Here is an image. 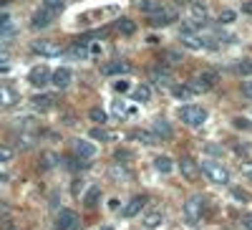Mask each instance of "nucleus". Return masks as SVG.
<instances>
[{
    "instance_id": "37998d69",
    "label": "nucleus",
    "mask_w": 252,
    "mask_h": 230,
    "mask_svg": "<svg viewBox=\"0 0 252 230\" xmlns=\"http://www.w3.org/2000/svg\"><path fill=\"white\" fill-rule=\"evenodd\" d=\"M242 225H245V230H252V213L242 215Z\"/></svg>"
},
{
    "instance_id": "de8ad7c7",
    "label": "nucleus",
    "mask_w": 252,
    "mask_h": 230,
    "mask_svg": "<svg viewBox=\"0 0 252 230\" xmlns=\"http://www.w3.org/2000/svg\"><path fill=\"white\" fill-rule=\"evenodd\" d=\"M103 230H114V228H103Z\"/></svg>"
},
{
    "instance_id": "7ed1b4c3",
    "label": "nucleus",
    "mask_w": 252,
    "mask_h": 230,
    "mask_svg": "<svg viewBox=\"0 0 252 230\" xmlns=\"http://www.w3.org/2000/svg\"><path fill=\"white\" fill-rule=\"evenodd\" d=\"M146 18H149L146 23H149L152 28H169V26H174L177 20H179V10L174 5H161L157 13L146 15Z\"/></svg>"
},
{
    "instance_id": "c756f323",
    "label": "nucleus",
    "mask_w": 252,
    "mask_h": 230,
    "mask_svg": "<svg viewBox=\"0 0 252 230\" xmlns=\"http://www.w3.org/2000/svg\"><path fill=\"white\" fill-rule=\"evenodd\" d=\"M15 101H18V94H15L10 86H3V89H0V107H13Z\"/></svg>"
},
{
    "instance_id": "9d476101",
    "label": "nucleus",
    "mask_w": 252,
    "mask_h": 230,
    "mask_svg": "<svg viewBox=\"0 0 252 230\" xmlns=\"http://www.w3.org/2000/svg\"><path fill=\"white\" fill-rule=\"evenodd\" d=\"M177 167H179V172H182V177L187 180V182H197L199 180V175H202V167L189 157V154H184L179 162H177Z\"/></svg>"
},
{
    "instance_id": "2eb2a0df",
    "label": "nucleus",
    "mask_w": 252,
    "mask_h": 230,
    "mask_svg": "<svg viewBox=\"0 0 252 230\" xmlns=\"http://www.w3.org/2000/svg\"><path fill=\"white\" fill-rule=\"evenodd\" d=\"M73 152H76V157L78 159H94L96 157V147L91 142H86V139H73Z\"/></svg>"
},
{
    "instance_id": "a878e982",
    "label": "nucleus",
    "mask_w": 252,
    "mask_h": 230,
    "mask_svg": "<svg viewBox=\"0 0 252 230\" xmlns=\"http://www.w3.org/2000/svg\"><path fill=\"white\" fill-rule=\"evenodd\" d=\"M235 74L240 78H252V61L250 58H240L235 64Z\"/></svg>"
},
{
    "instance_id": "412c9836",
    "label": "nucleus",
    "mask_w": 252,
    "mask_h": 230,
    "mask_svg": "<svg viewBox=\"0 0 252 230\" xmlns=\"http://www.w3.org/2000/svg\"><path fill=\"white\" fill-rule=\"evenodd\" d=\"M116 31H119V36L131 38V36L139 33V26H136V20H131V18H119L116 20Z\"/></svg>"
},
{
    "instance_id": "9b49d317",
    "label": "nucleus",
    "mask_w": 252,
    "mask_h": 230,
    "mask_svg": "<svg viewBox=\"0 0 252 230\" xmlns=\"http://www.w3.org/2000/svg\"><path fill=\"white\" fill-rule=\"evenodd\" d=\"M149 78L161 89H174V83H177L172 71H166V66H152L149 69Z\"/></svg>"
},
{
    "instance_id": "79ce46f5",
    "label": "nucleus",
    "mask_w": 252,
    "mask_h": 230,
    "mask_svg": "<svg viewBox=\"0 0 252 230\" xmlns=\"http://www.w3.org/2000/svg\"><path fill=\"white\" fill-rule=\"evenodd\" d=\"M245 15H252V0H242V8H240Z\"/></svg>"
},
{
    "instance_id": "a211bd4d",
    "label": "nucleus",
    "mask_w": 252,
    "mask_h": 230,
    "mask_svg": "<svg viewBox=\"0 0 252 230\" xmlns=\"http://www.w3.org/2000/svg\"><path fill=\"white\" fill-rule=\"evenodd\" d=\"M51 23H53V15H51L46 8L35 10L33 18H31V28H33V31H43V28H48Z\"/></svg>"
},
{
    "instance_id": "f257e3e1",
    "label": "nucleus",
    "mask_w": 252,
    "mask_h": 230,
    "mask_svg": "<svg viewBox=\"0 0 252 230\" xmlns=\"http://www.w3.org/2000/svg\"><path fill=\"white\" fill-rule=\"evenodd\" d=\"M182 218L189 228H197L204 218V197L202 195H192L187 197V202L182 205Z\"/></svg>"
},
{
    "instance_id": "f03ea898",
    "label": "nucleus",
    "mask_w": 252,
    "mask_h": 230,
    "mask_svg": "<svg viewBox=\"0 0 252 230\" xmlns=\"http://www.w3.org/2000/svg\"><path fill=\"white\" fill-rule=\"evenodd\" d=\"M177 116L187 124V127H192V129H199L202 124L209 119V112L204 107H199V104H184V107H179Z\"/></svg>"
},
{
    "instance_id": "c9c22d12",
    "label": "nucleus",
    "mask_w": 252,
    "mask_h": 230,
    "mask_svg": "<svg viewBox=\"0 0 252 230\" xmlns=\"http://www.w3.org/2000/svg\"><path fill=\"white\" fill-rule=\"evenodd\" d=\"M240 94H242L247 101H252V78H242V83H240Z\"/></svg>"
},
{
    "instance_id": "f3484780",
    "label": "nucleus",
    "mask_w": 252,
    "mask_h": 230,
    "mask_svg": "<svg viewBox=\"0 0 252 230\" xmlns=\"http://www.w3.org/2000/svg\"><path fill=\"white\" fill-rule=\"evenodd\" d=\"M144 205H146V197H144V195H134L129 202L124 205L121 215H124V218H134V215H139V213L144 210Z\"/></svg>"
},
{
    "instance_id": "c03bdc74",
    "label": "nucleus",
    "mask_w": 252,
    "mask_h": 230,
    "mask_svg": "<svg viewBox=\"0 0 252 230\" xmlns=\"http://www.w3.org/2000/svg\"><path fill=\"white\" fill-rule=\"evenodd\" d=\"M116 159H131V154L124 152V150H119V152H116Z\"/></svg>"
},
{
    "instance_id": "bb28decb",
    "label": "nucleus",
    "mask_w": 252,
    "mask_h": 230,
    "mask_svg": "<svg viewBox=\"0 0 252 230\" xmlns=\"http://www.w3.org/2000/svg\"><path fill=\"white\" fill-rule=\"evenodd\" d=\"M182 51H174V48H166L164 53H161V61H164V66L169 64V66H177V64H182Z\"/></svg>"
},
{
    "instance_id": "6e6552de",
    "label": "nucleus",
    "mask_w": 252,
    "mask_h": 230,
    "mask_svg": "<svg viewBox=\"0 0 252 230\" xmlns=\"http://www.w3.org/2000/svg\"><path fill=\"white\" fill-rule=\"evenodd\" d=\"M81 228V215L71 207H63L56 215V230H78Z\"/></svg>"
},
{
    "instance_id": "6ab92c4d",
    "label": "nucleus",
    "mask_w": 252,
    "mask_h": 230,
    "mask_svg": "<svg viewBox=\"0 0 252 230\" xmlns=\"http://www.w3.org/2000/svg\"><path fill=\"white\" fill-rule=\"evenodd\" d=\"M66 53L71 56V58H76V61H86L91 53H89V40H76V43H71L68 48H66Z\"/></svg>"
},
{
    "instance_id": "72a5a7b5",
    "label": "nucleus",
    "mask_w": 252,
    "mask_h": 230,
    "mask_svg": "<svg viewBox=\"0 0 252 230\" xmlns=\"http://www.w3.org/2000/svg\"><path fill=\"white\" fill-rule=\"evenodd\" d=\"M161 8V0H139V10L144 13V15H152V13H157Z\"/></svg>"
},
{
    "instance_id": "f8f14e48",
    "label": "nucleus",
    "mask_w": 252,
    "mask_h": 230,
    "mask_svg": "<svg viewBox=\"0 0 252 230\" xmlns=\"http://www.w3.org/2000/svg\"><path fill=\"white\" fill-rule=\"evenodd\" d=\"M51 76H53V71L48 66H33L31 74H28V81H31V86H35V89H46L51 83Z\"/></svg>"
},
{
    "instance_id": "dca6fc26",
    "label": "nucleus",
    "mask_w": 252,
    "mask_h": 230,
    "mask_svg": "<svg viewBox=\"0 0 252 230\" xmlns=\"http://www.w3.org/2000/svg\"><path fill=\"white\" fill-rule=\"evenodd\" d=\"M152 132L159 137V142H166V139L174 137V127H172L166 119H154V121H152Z\"/></svg>"
},
{
    "instance_id": "a18cd8bd",
    "label": "nucleus",
    "mask_w": 252,
    "mask_h": 230,
    "mask_svg": "<svg viewBox=\"0 0 252 230\" xmlns=\"http://www.w3.org/2000/svg\"><path fill=\"white\" fill-rule=\"evenodd\" d=\"M146 43H152V46H157V43H159V38H157V36H149V38H146Z\"/></svg>"
},
{
    "instance_id": "49530a36",
    "label": "nucleus",
    "mask_w": 252,
    "mask_h": 230,
    "mask_svg": "<svg viewBox=\"0 0 252 230\" xmlns=\"http://www.w3.org/2000/svg\"><path fill=\"white\" fill-rule=\"evenodd\" d=\"M192 0H177V5H189Z\"/></svg>"
},
{
    "instance_id": "f704fd0d",
    "label": "nucleus",
    "mask_w": 252,
    "mask_h": 230,
    "mask_svg": "<svg viewBox=\"0 0 252 230\" xmlns=\"http://www.w3.org/2000/svg\"><path fill=\"white\" fill-rule=\"evenodd\" d=\"M114 91H116V94H131V91H134V83L126 78V76H121V78L114 81Z\"/></svg>"
},
{
    "instance_id": "2f4dec72",
    "label": "nucleus",
    "mask_w": 252,
    "mask_h": 230,
    "mask_svg": "<svg viewBox=\"0 0 252 230\" xmlns=\"http://www.w3.org/2000/svg\"><path fill=\"white\" fill-rule=\"evenodd\" d=\"M237 20V10H232V8H224V10H220V15H217V23L220 26H232Z\"/></svg>"
},
{
    "instance_id": "b1692460",
    "label": "nucleus",
    "mask_w": 252,
    "mask_h": 230,
    "mask_svg": "<svg viewBox=\"0 0 252 230\" xmlns=\"http://www.w3.org/2000/svg\"><path fill=\"white\" fill-rule=\"evenodd\" d=\"M161 223H164V215H161L159 210H149V213L144 215V228H146V230H157Z\"/></svg>"
},
{
    "instance_id": "39448f33",
    "label": "nucleus",
    "mask_w": 252,
    "mask_h": 230,
    "mask_svg": "<svg viewBox=\"0 0 252 230\" xmlns=\"http://www.w3.org/2000/svg\"><path fill=\"white\" fill-rule=\"evenodd\" d=\"M179 40H182V46L187 48V51H207L204 48V38H202V33H199V28L194 26H182V31H179Z\"/></svg>"
},
{
    "instance_id": "ddd939ff",
    "label": "nucleus",
    "mask_w": 252,
    "mask_h": 230,
    "mask_svg": "<svg viewBox=\"0 0 252 230\" xmlns=\"http://www.w3.org/2000/svg\"><path fill=\"white\" fill-rule=\"evenodd\" d=\"M51 83H53L56 89H68L71 83H73V71L68 66H58L53 71V76H51Z\"/></svg>"
},
{
    "instance_id": "c85d7f7f",
    "label": "nucleus",
    "mask_w": 252,
    "mask_h": 230,
    "mask_svg": "<svg viewBox=\"0 0 252 230\" xmlns=\"http://www.w3.org/2000/svg\"><path fill=\"white\" fill-rule=\"evenodd\" d=\"M98 200H101V187H98V185L89 187V192L83 195V202H86V207H96Z\"/></svg>"
},
{
    "instance_id": "ea45409f",
    "label": "nucleus",
    "mask_w": 252,
    "mask_h": 230,
    "mask_svg": "<svg viewBox=\"0 0 252 230\" xmlns=\"http://www.w3.org/2000/svg\"><path fill=\"white\" fill-rule=\"evenodd\" d=\"M91 139H111V132H106V129H91Z\"/></svg>"
},
{
    "instance_id": "a19ab883",
    "label": "nucleus",
    "mask_w": 252,
    "mask_h": 230,
    "mask_svg": "<svg viewBox=\"0 0 252 230\" xmlns=\"http://www.w3.org/2000/svg\"><path fill=\"white\" fill-rule=\"evenodd\" d=\"M235 127H237V129H252V121H247L245 116H237V119H235Z\"/></svg>"
},
{
    "instance_id": "cd10ccee",
    "label": "nucleus",
    "mask_w": 252,
    "mask_h": 230,
    "mask_svg": "<svg viewBox=\"0 0 252 230\" xmlns=\"http://www.w3.org/2000/svg\"><path fill=\"white\" fill-rule=\"evenodd\" d=\"M43 8L56 18V15H61L63 10H66V0H43Z\"/></svg>"
},
{
    "instance_id": "5701e85b",
    "label": "nucleus",
    "mask_w": 252,
    "mask_h": 230,
    "mask_svg": "<svg viewBox=\"0 0 252 230\" xmlns=\"http://www.w3.org/2000/svg\"><path fill=\"white\" fill-rule=\"evenodd\" d=\"M31 104H33V109H38V112H48V109H53L56 99L48 96V94H35V96L31 99Z\"/></svg>"
},
{
    "instance_id": "20e7f679",
    "label": "nucleus",
    "mask_w": 252,
    "mask_h": 230,
    "mask_svg": "<svg viewBox=\"0 0 252 230\" xmlns=\"http://www.w3.org/2000/svg\"><path fill=\"white\" fill-rule=\"evenodd\" d=\"M202 175H204L209 182H215V185H229L227 167H222V164L215 162V159H204V162H202Z\"/></svg>"
},
{
    "instance_id": "393cba45",
    "label": "nucleus",
    "mask_w": 252,
    "mask_h": 230,
    "mask_svg": "<svg viewBox=\"0 0 252 230\" xmlns=\"http://www.w3.org/2000/svg\"><path fill=\"white\" fill-rule=\"evenodd\" d=\"M129 139H139L141 144H157V142H159V137H157L154 132H144V129H134V132L129 134Z\"/></svg>"
},
{
    "instance_id": "7c9ffc66",
    "label": "nucleus",
    "mask_w": 252,
    "mask_h": 230,
    "mask_svg": "<svg viewBox=\"0 0 252 230\" xmlns=\"http://www.w3.org/2000/svg\"><path fill=\"white\" fill-rule=\"evenodd\" d=\"M172 94H174L177 99H182V101H187V99L194 96V91H192V86H189V83H174Z\"/></svg>"
},
{
    "instance_id": "4be33fe9",
    "label": "nucleus",
    "mask_w": 252,
    "mask_h": 230,
    "mask_svg": "<svg viewBox=\"0 0 252 230\" xmlns=\"http://www.w3.org/2000/svg\"><path fill=\"white\" fill-rule=\"evenodd\" d=\"M174 159L169 157V154H159L157 159H154V170L159 172V175H172L174 172Z\"/></svg>"
},
{
    "instance_id": "58836bf2",
    "label": "nucleus",
    "mask_w": 252,
    "mask_h": 230,
    "mask_svg": "<svg viewBox=\"0 0 252 230\" xmlns=\"http://www.w3.org/2000/svg\"><path fill=\"white\" fill-rule=\"evenodd\" d=\"M111 177L114 180H126V177H129V172H126L124 167H111Z\"/></svg>"
},
{
    "instance_id": "0eeeda50",
    "label": "nucleus",
    "mask_w": 252,
    "mask_h": 230,
    "mask_svg": "<svg viewBox=\"0 0 252 230\" xmlns=\"http://www.w3.org/2000/svg\"><path fill=\"white\" fill-rule=\"evenodd\" d=\"M217 71H202V74H197L192 81H189V86H192V91L194 94H202V91H209V89H215L217 86Z\"/></svg>"
},
{
    "instance_id": "1a4fd4ad",
    "label": "nucleus",
    "mask_w": 252,
    "mask_h": 230,
    "mask_svg": "<svg viewBox=\"0 0 252 230\" xmlns=\"http://www.w3.org/2000/svg\"><path fill=\"white\" fill-rule=\"evenodd\" d=\"M131 61H126V58H114V61H106V64L101 66V74L103 76H126V74H131Z\"/></svg>"
},
{
    "instance_id": "423d86ee",
    "label": "nucleus",
    "mask_w": 252,
    "mask_h": 230,
    "mask_svg": "<svg viewBox=\"0 0 252 230\" xmlns=\"http://www.w3.org/2000/svg\"><path fill=\"white\" fill-rule=\"evenodd\" d=\"M31 51L38 53V56H43V58H58L61 53H66L63 46L58 43V40H53V38H38V40H33Z\"/></svg>"
},
{
    "instance_id": "e433bc0d",
    "label": "nucleus",
    "mask_w": 252,
    "mask_h": 230,
    "mask_svg": "<svg viewBox=\"0 0 252 230\" xmlns=\"http://www.w3.org/2000/svg\"><path fill=\"white\" fill-rule=\"evenodd\" d=\"M10 159H13V150L5 147V144H0V164H5V162H10Z\"/></svg>"
},
{
    "instance_id": "aec40b11",
    "label": "nucleus",
    "mask_w": 252,
    "mask_h": 230,
    "mask_svg": "<svg viewBox=\"0 0 252 230\" xmlns=\"http://www.w3.org/2000/svg\"><path fill=\"white\" fill-rule=\"evenodd\" d=\"M131 101H136V104H149V101H152V86H149V83H146V81L136 83L134 91H131Z\"/></svg>"
},
{
    "instance_id": "4c0bfd02",
    "label": "nucleus",
    "mask_w": 252,
    "mask_h": 230,
    "mask_svg": "<svg viewBox=\"0 0 252 230\" xmlns=\"http://www.w3.org/2000/svg\"><path fill=\"white\" fill-rule=\"evenodd\" d=\"M232 195L240 200V202H252V197H250V192H245L242 187H232Z\"/></svg>"
},
{
    "instance_id": "4468645a",
    "label": "nucleus",
    "mask_w": 252,
    "mask_h": 230,
    "mask_svg": "<svg viewBox=\"0 0 252 230\" xmlns=\"http://www.w3.org/2000/svg\"><path fill=\"white\" fill-rule=\"evenodd\" d=\"M187 10H189L194 23H207L209 20V5L204 3V0H192V3L187 5Z\"/></svg>"
},
{
    "instance_id": "473e14b6",
    "label": "nucleus",
    "mask_w": 252,
    "mask_h": 230,
    "mask_svg": "<svg viewBox=\"0 0 252 230\" xmlns=\"http://www.w3.org/2000/svg\"><path fill=\"white\" fill-rule=\"evenodd\" d=\"M89 119L94 121V124H106L109 121V114H106V109H101V107H94V109H89Z\"/></svg>"
}]
</instances>
